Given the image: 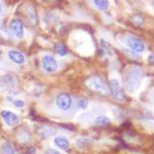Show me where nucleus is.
Here are the masks:
<instances>
[{"label": "nucleus", "mask_w": 154, "mask_h": 154, "mask_svg": "<svg viewBox=\"0 0 154 154\" xmlns=\"http://www.w3.org/2000/svg\"><path fill=\"white\" fill-rule=\"evenodd\" d=\"M0 58H1V51H0Z\"/></svg>", "instance_id": "24"}, {"label": "nucleus", "mask_w": 154, "mask_h": 154, "mask_svg": "<svg viewBox=\"0 0 154 154\" xmlns=\"http://www.w3.org/2000/svg\"><path fill=\"white\" fill-rule=\"evenodd\" d=\"M85 85L88 89L91 91H95L97 94H101V95L107 96L109 95V89L105 81L100 76H93L88 78L85 81Z\"/></svg>", "instance_id": "2"}, {"label": "nucleus", "mask_w": 154, "mask_h": 154, "mask_svg": "<svg viewBox=\"0 0 154 154\" xmlns=\"http://www.w3.org/2000/svg\"><path fill=\"white\" fill-rule=\"evenodd\" d=\"M42 67L48 73H54L58 69V63L51 56H44L42 58Z\"/></svg>", "instance_id": "8"}, {"label": "nucleus", "mask_w": 154, "mask_h": 154, "mask_svg": "<svg viewBox=\"0 0 154 154\" xmlns=\"http://www.w3.org/2000/svg\"><path fill=\"white\" fill-rule=\"evenodd\" d=\"M88 101L86 100V99H80L78 102V106H79V108H81V109H86L88 108Z\"/></svg>", "instance_id": "19"}, {"label": "nucleus", "mask_w": 154, "mask_h": 154, "mask_svg": "<svg viewBox=\"0 0 154 154\" xmlns=\"http://www.w3.org/2000/svg\"><path fill=\"white\" fill-rule=\"evenodd\" d=\"M126 44L131 51L137 53H142L145 51V43L142 41V39L138 38L136 36H130L126 40Z\"/></svg>", "instance_id": "5"}, {"label": "nucleus", "mask_w": 154, "mask_h": 154, "mask_svg": "<svg viewBox=\"0 0 154 154\" xmlns=\"http://www.w3.org/2000/svg\"><path fill=\"white\" fill-rule=\"evenodd\" d=\"M94 3L96 4V6L98 7L101 11H106L109 6V2L106 1V0H95Z\"/></svg>", "instance_id": "17"}, {"label": "nucleus", "mask_w": 154, "mask_h": 154, "mask_svg": "<svg viewBox=\"0 0 154 154\" xmlns=\"http://www.w3.org/2000/svg\"><path fill=\"white\" fill-rule=\"evenodd\" d=\"M0 153L1 154H16V150H14V146L11 143L5 142L0 146Z\"/></svg>", "instance_id": "12"}, {"label": "nucleus", "mask_w": 154, "mask_h": 154, "mask_svg": "<svg viewBox=\"0 0 154 154\" xmlns=\"http://www.w3.org/2000/svg\"><path fill=\"white\" fill-rule=\"evenodd\" d=\"M1 9H2V7H1V4H0V12H1Z\"/></svg>", "instance_id": "23"}, {"label": "nucleus", "mask_w": 154, "mask_h": 154, "mask_svg": "<svg viewBox=\"0 0 154 154\" xmlns=\"http://www.w3.org/2000/svg\"><path fill=\"white\" fill-rule=\"evenodd\" d=\"M57 107L62 111H68L72 106V97L69 94H60L56 99Z\"/></svg>", "instance_id": "4"}, {"label": "nucleus", "mask_w": 154, "mask_h": 154, "mask_svg": "<svg viewBox=\"0 0 154 154\" xmlns=\"http://www.w3.org/2000/svg\"><path fill=\"white\" fill-rule=\"evenodd\" d=\"M54 142L60 149H63V150L68 149L69 145H70V144H69V141L67 140L66 138H64V137H56Z\"/></svg>", "instance_id": "11"}, {"label": "nucleus", "mask_w": 154, "mask_h": 154, "mask_svg": "<svg viewBox=\"0 0 154 154\" xmlns=\"http://www.w3.org/2000/svg\"><path fill=\"white\" fill-rule=\"evenodd\" d=\"M46 154H61V153L58 152L57 150H54V149H48Z\"/></svg>", "instance_id": "21"}, {"label": "nucleus", "mask_w": 154, "mask_h": 154, "mask_svg": "<svg viewBox=\"0 0 154 154\" xmlns=\"http://www.w3.org/2000/svg\"><path fill=\"white\" fill-rule=\"evenodd\" d=\"M9 32H11L16 37L22 38L24 36V25L21 20L14 19L9 24Z\"/></svg>", "instance_id": "6"}, {"label": "nucleus", "mask_w": 154, "mask_h": 154, "mask_svg": "<svg viewBox=\"0 0 154 154\" xmlns=\"http://www.w3.org/2000/svg\"><path fill=\"white\" fill-rule=\"evenodd\" d=\"M7 99H8V101H11L16 107H20V108H22V107L25 106V102L23 100H16V99H12V98H7Z\"/></svg>", "instance_id": "18"}, {"label": "nucleus", "mask_w": 154, "mask_h": 154, "mask_svg": "<svg viewBox=\"0 0 154 154\" xmlns=\"http://www.w3.org/2000/svg\"><path fill=\"white\" fill-rule=\"evenodd\" d=\"M143 78V73L139 67H134L131 69L130 72L126 75V78L125 80V88L128 91H135L139 88L140 83Z\"/></svg>", "instance_id": "1"}, {"label": "nucleus", "mask_w": 154, "mask_h": 154, "mask_svg": "<svg viewBox=\"0 0 154 154\" xmlns=\"http://www.w3.org/2000/svg\"><path fill=\"white\" fill-rule=\"evenodd\" d=\"M0 38L4 39V40H11V34L9 30L0 26Z\"/></svg>", "instance_id": "15"}, {"label": "nucleus", "mask_w": 154, "mask_h": 154, "mask_svg": "<svg viewBox=\"0 0 154 154\" xmlns=\"http://www.w3.org/2000/svg\"><path fill=\"white\" fill-rule=\"evenodd\" d=\"M149 63H151V64H152V61H153V56H152V54H151V56L150 57H149Z\"/></svg>", "instance_id": "22"}, {"label": "nucleus", "mask_w": 154, "mask_h": 154, "mask_svg": "<svg viewBox=\"0 0 154 154\" xmlns=\"http://www.w3.org/2000/svg\"><path fill=\"white\" fill-rule=\"evenodd\" d=\"M1 83L6 88H11L14 85V79L11 75H3L1 76Z\"/></svg>", "instance_id": "14"}, {"label": "nucleus", "mask_w": 154, "mask_h": 154, "mask_svg": "<svg viewBox=\"0 0 154 154\" xmlns=\"http://www.w3.org/2000/svg\"><path fill=\"white\" fill-rule=\"evenodd\" d=\"M7 56H8V59L11 60V62H14V64H17V65H23V64L25 63L24 54L19 51L11 49V51H8Z\"/></svg>", "instance_id": "9"}, {"label": "nucleus", "mask_w": 154, "mask_h": 154, "mask_svg": "<svg viewBox=\"0 0 154 154\" xmlns=\"http://www.w3.org/2000/svg\"><path fill=\"white\" fill-rule=\"evenodd\" d=\"M54 51L61 57H65L68 54V49H67V48L62 42H57L54 44Z\"/></svg>", "instance_id": "13"}, {"label": "nucleus", "mask_w": 154, "mask_h": 154, "mask_svg": "<svg viewBox=\"0 0 154 154\" xmlns=\"http://www.w3.org/2000/svg\"><path fill=\"white\" fill-rule=\"evenodd\" d=\"M101 49L98 51V54L101 57H103L104 54H108V56H112L113 54V51L111 48L110 44H108L107 42L104 40V39H101Z\"/></svg>", "instance_id": "10"}, {"label": "nucleus", "mask_w": 154, "mask_h": 154, "mask_svg": "<svg viewBox=\"0 0 154 154\" xmlns=\"http://www.w3.org/2000/svg\"><path fill=\"white\" fill-rule=\"evenodd\" d=\"M108 89H109V91H110V95L112 96L115 100H117V101L125 100V95H123L120 83H119V81L117 79H111V80L109 81Z\"/></svg>", "instance_id": "3"}, {"label": "nucleus", "mask_w": 154, "mask_h": 154, "mask_svg": "<svg viewBox=\"0 0 154 154\" xmlns=\"http://www.w3.org/2000/svg\"><path fill=\"white\" fill-rule=\"evenodd\" d=\"M0 115H1L2 119L4 120V122L8 126H14L20 123L19 116L8 110H2L1 112H0Z\"/></svg>", "instance_id": "7"}, {"label": "nucleus", "mask_w": 154, "mask_h": 154, "mask_svg": "<svg viewBox=\"0 0 154 154\" xmlns=\"http://www.w3.org/2000/svg\"><path fill=\"white\" fill-rule=\"evenodd\" d=\"M26 154H36V149L34 147H30L27 149Z\"/></svg>", "instance_id": "20"}, {"label": "nucleus", "mask_w": 154, "mask_h": 154, "mask_svg": "<svg viewBox=\"0 0 154 154\" xmlns=\"http://www.w3.org/2000/svg\"><path fill=\"white\" fill-rule=\"evenodd\" d=\"M96 125H102V126H106L110 125V119L106 116H99L96 118Z\"/></svg>", "instance_id": "16"}]
</instances>
